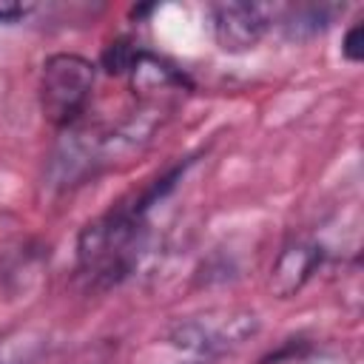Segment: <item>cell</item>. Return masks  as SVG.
<instances>
[{
	"instance_id": "obj_2",
	"label": "cell",
	"mask_w": 364,
	"mask_h": 364,
	"mask_svg": "<svg viewBox=\"0 0 364 364\" xmlns=\"http://www.w3.org/2000/svg\"><path fill=\"white\" fill-rule=\"evenodd\" d=\"M259 333V316L247 307H210L162 327L142 344L131 364H216Z\"/></svg>"
},
{
	"instance_id": "obj_8",
	"label": "cell",
	"mask_w": 364,
	"mask_h": 364,
	"mask_svg": "<svg viewBox=\"0 0 364 364\" xmlns=\"http://www.w3.org/2000/svg\"><path fill=\"white\" fill-rule=\"evenodd\" d=\"M0 364H46V341L28 330L0 336Z\"/></svg>"
},
{
	"instance_id": "obj_3",
	"label": "cell",
	"mask_w": 364,
	"mask_h": 364,
	"mask_svg": "<svg viewBox=\"0 0 364 364\" xmlns=\"http://www.w3.org/2000/svg\"><path fill=\"white\" fill-rule=\"evenodd\" d=\"M97 82V65L74 51H57L46 57L40 68L37 97L46 122L60 131H68L80 122L88 108L91 91Z\"/></svg>"
},
{
	"instance_id": "obj_4",
	"label": "cell",
	"mask_w": 364,
	"mask_h": 364,
	"mask_svg": "<svg viewBox=\"0 0 364 364\" xmlns=\"http://www.w3.org/2000/svg\"><path fill=\"white\" fill-rule=\"evenodd\" d=\"M273 23V9L262 3H213L210 28L213 40L228 54H242L259 46Z\"/></svg>"
},
{
	"instance_id": "obj_1",
	"label": "cell",
	"mask_w": 364,
	"mask_h": 364,
	"mask_svg": "<svg viewBox=\"0 0 364 364\" xmlns=\"http://www.w3.org/2000/svg\"><path fill=\"white\" fill-rule=\"evenodd\" d=\"M188 162L156 176L145 191L117 202L102 216L91 219L77 236V279L85 290H108L128 279L151 245V210L168 196Z\"/></svg>"
},
{
	"instance_id": "obj_6",
	"label": "cell",
	"mask_w": 364,
	"mask_h": 364,
	"mask_svg": "<svg viewBox=\"0 0 364 364\" xmlns=\"http://www.w3.org/2000/svg\"><path fill=\"white\" fill-rule=\"evenodd\" d=\"M321 264H324V247L318 242L301 239V236L290 239L287 245H282V250L270 264L267 290L276 299H290L316 276Z\"/></svg>"
},
{
	"instance_id": "obj_9",
	"label": "cell",
	"mask_w": 364,
	"mask_h": 364,
	"mask_svg": "<svg viewBox=\"0 0 364 364\" xmlns=\"http://www.w3.org/2000/svg\"><path fill=\"white\" fill-rule=\"evenodd\" d=\"M276 364H353V358L344 350H318V347H296L284 361L273 358Z\"/></svg>"
},
{
	"instance_id": "obj_5",
	"label": "cell",
	"mask_w": 364,
	"mask_h": 364,
	"mask_svg": "<svg viewBox=\"0 0 364 364\" xmlns=\"http://www.w3.org/2000/svg\"><path fill=\"white\" fill-rule=\"evenodd\" d=\"M122 77H128V85H131L134 97H139L148 105H162V100L168 94H182V91L191 88V80L182 68H176L165 57H159L154 51H145V48L134 51Z\"/></svg>"
},
{
	"instance_id": "obj_11",
	"label": "cell",
	"mask_w": 364,
	"mask_h": 364,
	"mask_svg": "<svg viewBox=\"0 0 364 364\" xmlns=\"http://www.w3.org/2000/svg\"><path fill=\"white\" fill-rule=\"evenodd\" d=\"M34 6L28 3H0V23H17L26 14H31Z\"/></svg>"
},
{
	"instance_id": "obj_10",
	"label": "cell",
	"mask_w": 364,
	"mask_h": 364,
	"mask_svg": "<svg viewBox=\"0 0 364 364\" xmlns=\"http://www.w3.org/2000/svg\"><path fill=\"white\" fill-rule=\"evenodd\" d=\"M341 57L347 63L364 60V23H353L341 37Z\"/></svg>"
},
{
	"instance_id": "obj_7",
	"label": "cell",
	"mask_w": 364,
	"mask_h": 364,
	"mask_svg": "<svg viewBox=\"0 0 364 364\" xmlns=\"http://www.w3.org/2000/svg\"><path fill=\"white\" fill-rule=\"evenodd\" d=\"M338 6H324V3H307V6H293L284 9L282 17V28L290 40H310L316 34H321L324 28H330V23L338 17Z\"/></svg>"
}]
</instances>
